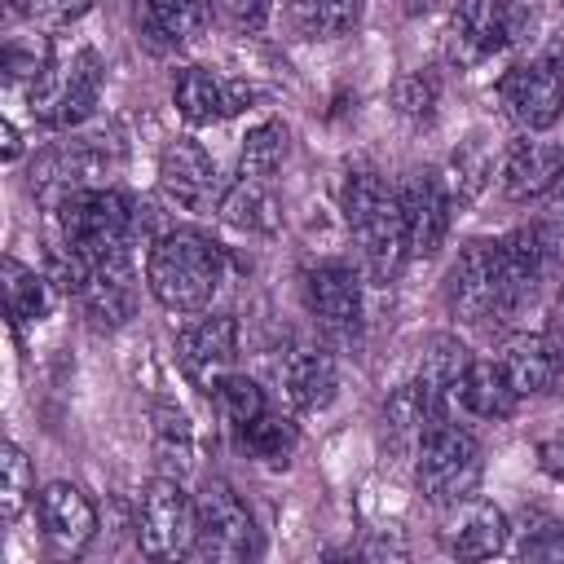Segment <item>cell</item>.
I'll use <instances>...</instances> for the list:
<instances>
[{
  "mask_svg": "<svg viewBox=\"0 0 564 564\" xmlns=\"http://www.w3.org/2000/svg\"><path fill=\"white\" fill-rule=\"evenodd\" d=\"M225 282V251L198 229H167L150 242L145 286L167 313H198Z\"/></svg>",
  "mask_w": 564,
  "mask_h": 564,
  "instance_id": "obj_1",
  "label": "cell"
},
{
  "mask_svg": "<svg viewBox=\"0 0 564 564\" xmlns=\"http://www.w3.org/2000/svg\"><path fill=\"white\" fill-rule=\"evenodd\" d=\"M344 220L352 229V242L375 278H392L401 269L405 251V207L401 194L388 189L375 172H352L344 181Z\"/></svg>",
  "mask_w": 564,
  "mask_h": 564,
  "instance_id": "obj_2",
  "label": "cell"
},
{
  "mask_svg": "<svg viewBox=\"0 0 564 564\" xmlns=\"http://www.w3.org/2000/svg\"><path fill=\"white\" fill-rule=\"evenodd\" d=\"M48 212H53V220H57V242L75 247L88 264H97V260H119V256H128V247H132L137 212H132V203H128L119 189L88 185V189H75V194H66V198H57Z\"/></svg>",
  "mask_w": 564,
  "mask_h": 564,
  "instance_id": "obj_3",
  "label": "cell"
},
{
  "mask_svg": "<svg viewBox=\"0 0 564 564\" xmlns=\"http://www.w3.org/2000/svg\"><path fill=\"white\" fill-rule=\"evenodd\" d=\"M414 480L423 489L427 502L449 507L458 498H467L480 480V445L467 427L458 423H427L419 449H414Z\"/></svg>",
  "mask_w": 564,
  "mask_h": 564,
  "instance_id": "obj_4",
  "label": "cell"
},
{
  "mask_svg": "<svg viewBox=\"0 0 564 564\" xmlns=\"http://www.w3.org/2000/svg\"><path fill=\"white\" fill-rule=\"evenodd\" d=\"M106 66L93 48H75L62 62H48L40 79H31V110L48 128H79L101 101Z\"/></svg>",
  "mask_w": 564,
  "mask_h": 564,
  "instance_id": "obj_5",
  "label": "cell"
},
{
  "mask_svg": "<svg viewBox=\"0 0 564 564\" xmlns=\"http://www.w3.org/2000/svg\"><path fill=\"white\" fill-rule=\"evenodd\" d=\"M198 538V502L185 494L181 476H154L137 507V546L150 560L194 555Z\"/></svg>",
  "mask_w": 564,
  "mask_h": 564,
  "instance_id": "obj_6",
  "label": "cell"
},
{
  "mask_svg": "<svg viewBox=\"0 0 564 564\" xmlns=\"http://www.w3.org/2000/svg\"><path fill=\"white\" fill-rule=\"evenodd\" d=\"M507 115L524 132H546L564 110V44H551L546 53L511 66L498 84Z\"/></svg>",
  "mask_w": 564,
  "mask_h": 564,
  "instance_id": "obj_7",
  "label": "cell"
},
{
  "mask_svg": "<svg viewBox=\"0 0 564 564\" xmlns=\"http://www.w3.org/2000/svg\"><path fill=\"white\" fill-rule=\"evenodd\" d=\"M256 551H260V533H256V520H251L247 502L225 480H212L198 498L194 555L216 560V564H238V560H251Z\"/></svg>",
  "mask_w": 564,
  "mask_h": 564,
  "instance_id": "obj_8",
  "label": "cell"
},
{
  "mask_svg": "<svg viewBox=\"0 0 564 564\" xmlns=\"http://www.w3.org/2000/svg\"><path fill=\"white\" fill-rule=\"evenodd\" d=\"M159 189L167 194V203H176L181 212H216L220 207V176L212 154L194 141V137H176L163 145L159 154Z\"/></svg>",
  "mask_w": 564,
  "mask_h": 564,
  "instance_id": "obj_9",
  "label": "cell"
},
{
  "mask_svg": "<svg viewBox=\"0 0 564 564\" xmlns=\"http://www.w3.org/2000/svg\"><path fill=\"white\" fill-rule=\"evenodd\" d=\"M445 304L458 322L476 326L498 313V242H467L445 278Z\"/></svg>",
  "mask_w": 564,
  "mask_h": 564,
  "instance_id": "obj_10",
  "label": "cell"
},
{
  "mask_svg": "<svg viewBox=\"0 0 564 564\" xmlns=\"http://www.w3.org/2000/svg\"><path fill=\"white\" fill-rule=\"evenodd\" d=\"M304 304L335 339H352L361 326V282L344 264H317L304 273Z\"/></svg>",
  "mask_w": 564,
  "mask_h": 564,
  "instance_id": "obj_11",
  "label": "cell"
},
{
  "mask_svg": "<svg viewBox=\"0 0 564 564\" xmlns=\"http://www.w3.org/2000/svg\"><path fill=\"white\" fill-rule=\"evenodd\" d=\"M176 357L198 388H216V379H225L238 357V322L229 313H216L185 326L176 339Z\"/></svg>",
  "mask_w": 564,
  "mask_h": 564,
  "instance_id": "obj_12",
  "label": "cell"
},
{
  "mask_svg": "<svg viewBox=\"0 0 564 564\" xmlns=\"http://www.w3.org/2000/svg\"><path fill=\"white\" fill-rule=\"evenodd\" d=\"M35 507H40L44 538H48L62 555H79V551L93 542V533H97V507H93V498H88L79 485L53 480V485L40 489Z\"/></svg>",
  "mask_w": 564,
  "mask_h": 564,
  "instance_id": "obj_13",
  "label": "cell"
},
{
  "mask_svg": "<svg viewBox=\"0 0 564 564\" xmlns=\"http://www.w3.org/2000/svg\"><path fill=\"white\" fill-rule=\"evenodd\" d=\"M507 516L485 502V498H458L449 502V516H445V529H441V542L449 555H463V560H489L507 546Z\"/></svg>",
  "mask_w": 564,
  "mask_h": 564,
  "instance_id": "obj_14",
  "label": "cell"
},
{
  "mask_svg": "<svg viewBox=\"0 0 564 564\" xmlns=\"http://www.w3.org/2000/svg\"><path fill=\"white\" fill-rule=\"evenodd\" d=\"M511 44L507 0H463L449 22V57L458 66H476Z\"/></svg>",
  "mask_w": 564,
  "mask_h": 564,
  "instance_id": "obj_15",
  "label": "cell"
},
{
  "mask_svg": "<svg viewBox=\"0 0 564 564\" xmlns=\"http://www.w3.org/2000/svg\"><path fill=\"white\" fill-rule=\"evenodd\" d=\"M172 97H176V110H181L185 123L207 128V123H220V119H229L234 110H242V106L251 101V88L229 84V79H220V75H212V70H203V66H185V70L176 75Z\"/></svg>",
  "mask_w": 564,
  "mask_h": 564,
  "instance_id": "obj_16",
  "label": "cell"
},
{
  "mask_svg": "<svg viewBox=\"0 0 564 564\" xmlns=\"http://www.w3.org/2000/svg\"><path fill=\"white\" fill-rule=\"evenodd\" d=\"M546 269V238L542 229H511L498 242V313H511Z\"/></svg>",
  "mask_w": 564,
  "mask_h": 564,
  "instance_id": "obj_17",
  "label": "cell"
},
{
  "mask_svg": "<svg viewBox=\"0 0 564 564\" xmlns=\"http://www.w3.org/2000/svg\"><path fill=\"white\" fill-rule=\"evenodd\" d=\"M75 300L84 304V313L93 317V326H106V330L123 326L132 317V300H137L132 295V264H128V256L88 264V278H84V286H79Z\"/></svg>",
  "mask_w": 564,
  "mask_h": 564,
  "instance_id": "obj_18",
  "label": "cell"
},
{
  "mask_svg": "<svg viewBox=\"0 0 564 564\" xmlns=\"http://www.w3.org/2000/svg\"><path fill=\"white\" fill-rule=\"evenodd\" d=\"M401 207H405V251L414 260L436 256V247L445 242V229H449V194L441 189V181L419 176L401 194Z\"/></svg>",
  "mask_w": 564,
  "mask_h": 564,
  "instance_id": "obj_19",
  "label": "cell"
},
{
  "mask_svg": "<svg viewBox=\"0 0 564 564\" xmlns=\"http://www.w3.org/2000/svg\"><path fill=\"white\" fill-rule=\"evenodd\" d=\"M564 172V150L551 145V141H516L502 159V194L524 203V198H542Z\"/></svg>",
  "mask_w": 564,
  "mask_h": 564,
  "instance_id": "obj_20",
  "label": "cell"
},
{
  "mask_svg": "<svg viewBox=\"0 0 564 564\" xmlns=\"http://www.w3.org/2000/svg\"><path fill=\"white\" fill-rule=\"evenodd\" d=\"M282 383H286V397L300 410H326L335 401V388H339L335 357L317 344H295L282 357Z\"/></svg>",
  "mask_w": 564,
  "mask_h": 564,
  "instance_id": "obj_21",
  "label": "cell"
},
{
  "mask_svg": "<svg viewBox=\"0 0 564 564\" xmlns=\"http://www.w3.org/2000/svg\"><path fill=\"white\" fill-rule=\"evenodd\" d=\"M467 366H471V352H467V344L454 339V335H436V339L423 348V361H419V379H414V383H419V392H423L432 419L445 414V405L454 401V388H458V379L467 375Z\"/></svg>",
  "mask_w": 564,
  "mask_h": 564,
  "instance_id": "obj_22",
  "label": "cell"
},
{
  "mask_svg": "<svg viewBox=\"0 0 564 564\" xmlns=\"http://www.w3.org/2000/svg\"><path fill=\"white\" fill-rule=\"evenodd\" d=\"M507 383L516 388V397H538L555 383V370H560V357L555 348L542 339V335H511L502 344V357H498Z\"/></svg>",
  "mask_w": 564,
  "mask_h": 564,
  "instance_id": "obj_23",
  "label": "cell"
},
{
  "mask_svg": "<svg viewBox=\"0 0 564 564\" xmlns=\"http://www.w3.org/2000/svg\"><path fill=\"white\" fill-rule=\"evenodd\" d=\"M216 212H220L225 225H234L242 234H273L282 225L278 194L269 189V181H256V176H238L234 185H225Z\"/></svg>",
  "mask_w": 564,
  "mask_h": 564,
  "instance_id": "obj_24",
  "label": "cell"
},
{
  "mask_svg": "<svg viewBox=\"0 0 564 564\" xmlns=\"http://www.w3.org/2000/svg\"><path fill=\"white\" fill-rule=\"evenodd\" d=\"M454 401L467 410V414H480V419H507L516 410V388L507 383L502 366L498 361H471L467 375L458 379L454 388Z\"/></svg>",
  "mask_w": 564,
  "mask_h": 564,
  "instance_id": "obj_25",
  "label": "cell"
},
{
  "mask_svg": "<svg viewBox=\"0 0 564 564\" xmlns=\"http://www.w3.org/2000/svg\"><path fill=\"white\" fill-rule=\"evenodd\" d=\"M0 278H4V304H9V317L22 326V322H40L48 308H53V282L48 273H35L31 264L4 256L0 264Z\"/></svg>",
  "mask_w": 564,
  "mask_h": 564,
  "instance_id": "obj_26",
  "label": "cell"
},
{
  "mask_svg": "<svg viewBox=\"0 0 564 564\" xmlns=\"http://www.w3.org/2000/svg\"><path fill=\"white\" fill-rule=\"evenodd\" d=\"M366 13V0H295L291 22L304 40H335L348 35Z\"/></svg>",
  "mask_w": 564,
  "mask_h": 564,
  "instance_id": "obj_27",
  "label": "cell"
},
{
  "mask_svg": "<svg viewBox=\"0 0 564 564\" xmlns=\"http://www.w3.org/2000/svg\"><path fill=\"white\" fill-rule=\"evenodd\" d=\"M286 145H291V132L282 119H264L247 132L242 150H238V176H256V181H269L282 159H286Z\"/></svg>",
  "mask_w": 564,
  "mask_h": 564,
  "instance_id": "obj_28",
  "label": "cell"
},
{
  "mask_svg": "<svg viewBox=\"0 0 564 564\" xmlns=\"http://www.w3.org/2000/svg\"><path fill=\"white\" fill-rule=\"evenodd\" d=\"M154 454L167 467V476H185L194 467V427L172 405L154 410Z\"/></svg>",
  "mask_w": 564,
  "mask_h": 564,
  "instance_id": "obj_29",
  "label": "cell"
},
{
  "mask_svg": "<svg viewBox=\"0 0 564 564\" xmlns=\"http://www.w3.org/2000/svg\"><path fill=\"white\" fill-rule=\"evenodd\" d=\"M145 9H150V22L172 44H185V40L203 35L207 22H212V0H145Z\"/></svg>",
  "mask_w": 564,
  "mask_h": 564,
  "instance_id": "obj_30",
  "label": "cell"
},
{
  "mask_svg": "<svg viewBox=\"0 0 564 564\" xmlns=\"http://www.w3.org/2000/svg\"><path fill=\"white\" fill-rule=\"evenodd\" d=\"M212 397H216V410H220V419L225 423H234L238 432L247 427V423H256L269 405H264V392H260V383L256 379H247V375H225V379H216V388H212Z\"/></svg>",
  "mask_w": 564,
  "mask_h": 564,
  "instance_id": "obj_31",
  "label": "cell"
},
{
  "mask_svg": "<svg viewBox=\"0 0 564 564\" xmlns=\"http://www.w3.org/2000/svg\"><path fill=\"white\" fill-rule=\"evenodd\" d=\"M31 498H35V467H31V458L9 441L4 454H0V516L13 524Z\"/></svg>",
  "mask_w": 564,
  "mask_h": 564,
  "instance_id": "obj_32",
  "label": "cell"
},
{
  "mask_svg": "<svg viewBox=\"0 0 564 564\" xmlns=\"http://www.w3.org/2000/svg\"><path fill=\"white\" fill-rule=\"evenodd\" d=\"M242 445H247L256 458L282 467V463L291 458V449H295V427H291L282 414H269V410H264L256 423L242 427Z\"/></svg>",
  "mask_w": 564,
  "mask_h": 564,
  "instance_id": "obj_33",
  "label": "cell"
},
{
  "mask_svg": "<svg viewBox=\"0 0 564 564\" xmlns=\"http://www.w3.org/2000/svg\"><path fill=\"white\" fill-rule=\"evenodd\" d=\"M449 172H454L458 198H476V194L485 189V181L494 176L489 141H485V137H471L467 145H458V150H454V159H449Z\"/></svg>",
  "mask_w": 564,
  "mask_h": 564,
  "instance_id": "obj_34",
  "label": "cell"
},
{
  "mask_svg": "<svg viewBox=\"0 0 564 564\" xmlns=\"http://www.w3.org/2000/svg\"><path fill=\"white\" fill-rule=\"evenodd\" d=\"M432 106H436V84H432L427 75H405V79L397 84V110H401L405 119H427Z\"/></svg>",
  "mask_w": 564,
  "mask_h": 564,
  "instance_id": "obj_35",
  "label": "cell"
},
{
  "mask_svg": "<svg viewBox=\"0 0 564 564\" xmlns=\"http://www.w3.org/2000/svg\"><path fill=\"white\" fill-rule=\"evenodd\" d=\"M520 551L529 560H564V524L546 520V516H533V533L524 538Z\"/></svg>",
  "mask_w": 564,
  "mask_h": 564,
  "instance_id": "obj_36",
  "label": "cell"
},
{
  "mask_svg": "<svg viewBox=\"0 0 564 564\" xmlns=\"http://www.w3.org/2000/svg\"><path fill=\"white\" fill-rule=\"evenodd\" d=\"M212 9L238 31H260L269 18V0H212Z\"/></svg>",
  "mask_w": 564,
  "mask_h": 564,
  "instance_id": "obj_37",
  "label": "cell"
},
{
  "mask_svg": "<svg viewBox=\"0 0 564 564\" xmlns=\"http://www.w3.org/2000/svg\"><path fill=\"white\" fill-rule=\"evenodd\" d=\"M88 0H13L18 13L26 18H48V22H62V18H75Z\"/></svg>",
  "mask_w": 564,
  "mask_h": 564,
  "instance_id": "obj_38",
  "label": "cell"
},
{
  "mask_svg": "<svg viewBox=\"0 0 564 564\" xmlns=\"http://www.w3.org/2000/svg\"><path fill=\"white\" fill-rule=\"evenodd\" d=\"M538 467H542L551 480H560V485H564V432L538 445Z\"/></svg>",
  "mask_w": 564,
  "mask_h": 564,
  "instance_id": "obj_39",
  "label": "cell"
},
{
  "mask_svg": "<svg viewBox=\"0 0 564 564\" xmlns=\"http://www.w3.org/2000/svg\"><path fill=\"white\" fill-rule=\"evenodd\" d=\"M0 137H4V159H18V150H22V141H18V128L4 119L0 123Z\"/></svg>",
  "mask_w": 564,
  "mask_h": 564,
  "instance_id": "obj_40",
  "label": "cell"
}]
</instances>
